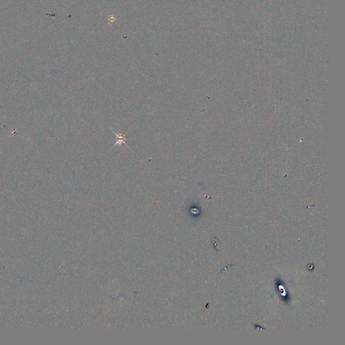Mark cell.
<instances>
[{
    "mask_svg": "<svg viewBox=\"0 0 345 345\" xmlns=\"http://www.w3.org/2000/svg\"><path fill=\"white\" fill-rule=\"evenodd\" d=\"M113 134H115V136H117V138H118V140H117V142L114 144V146H117V145H121L122 144H125L126 145V146H127V144H126V142H125V140L127 139V138H126L125 136H124L123 135V134H116V133L114 132V131H113Z\"/></svg>",
    "mask_w": 345,
    "mask_h": 345,
    "instance_id": "6da1fadb",
    "label": "cell"
}]
</instances>
